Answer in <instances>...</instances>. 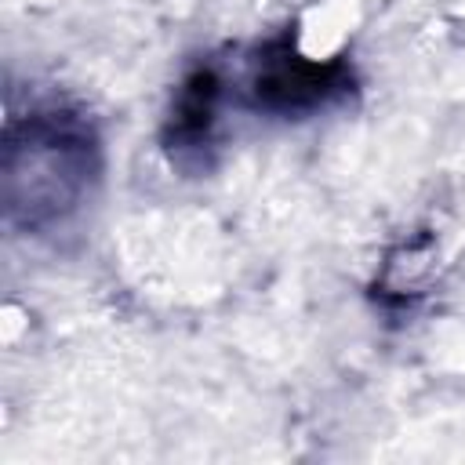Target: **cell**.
<instances>
[{
  "label": "cell",
  "instance_id": "1",
  "mask_svg": "<svg viewBox=\"0 0 465 465\" xmlns=\"http://www.w3.org/2000/svg\"><path fill=\"white\" fill-rule=\"evenodd\" d=\"M91 171V142L87 134L69 120H29L25 142L11 138L7 145V193L11 211H25V218L36 225L44 218L62 214L76 203L84 182Z\"/></svg>",
  "mask_w": 465,
  "mask_h": 465
}]
</instances>
